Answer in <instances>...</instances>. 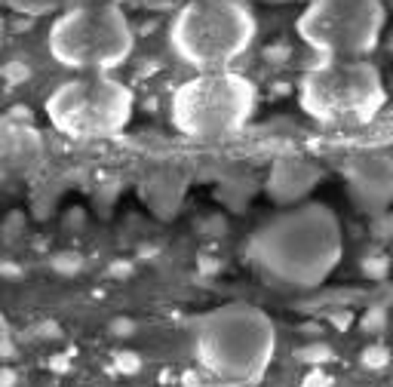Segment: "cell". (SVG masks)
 <instances>
[{
  "label": "cell",
  "instance_id": "6",
  "mask_svg": "<svg viewBox=\"0 0 393 387\" xmlns=\"http://www.w3.org/2000/svg\"><path fill=\"white\" fill-rule=\"evenodd\" d=\"M133 43L129 19L111 3L68 10L50 31V50L56 62L74 71H111L133 56Z\"/></svg>",
  "mask_w": 393,
  "mask_h": 387
},
{
  "label": "cell",
  "instance_id": "15",
  "mask_svg": "<svg viewBox=\"0 0 393 387\" xmlns=\"http://www.w3.org/2000/svg\"><path fill=\"white\" fill-rule=\"evenodd\" d=\"M52 270H59V274H77L80 270V255L74 252H61L52 258Z\"/></svg>",
  "mask_w": 393,
  "mask_h": 387
},
{
  "label": "cell",
  "instance_id": "3",
  "mask_svg": "<svg viewBox=\"0 0 393 387\" xmlns=\"http://www.w3.org/2000/svg\"><path fill=\"white\" fill-rule=\"evenodd\" d=\"M258 22L240 0H191L169 25V46L178 62L197 71H224L255 43Z\"/></svg>",
  "mask_w": 393,
  "mask_h": 387
},
{
  "label": "cell",
  "instance_id": "18",
  "mask_svg": "<svg viewBox=\"0 0 393 387\" xmlns=\"http://www.w3.org/2000/svg\"><path fill=\"white\" fill-rule=\"evenodd\" d=\"M133 329H135V323H133V320H123V317L111 323V332H114V335H129Z\"/></svg>",
  "mask_w": 393,
  "mask_h": 387
},
{
  "label": "cell",
  "instance_id": "2",
  "mask_svg": "<svg viewBox=\"0 0 393 387\" xmlns=\"http://www.w3.org/2000/svg\"><path fill=\"white\" fill-rule=\"evenodd\" d=\"M277 350V329L261 308L231 301L194 323L197 363L227 384H255Z\"/></svg>",
  "mask_w": 393,
  "mask_h": 387
},
{
  "label": "cell",
  "instance_id": "9",
  "mask_svg": "<svg viewBox=\"0 0 393 387\" xmlns=\"http://www.w3.org/2000/svg\"><path fill=\"white\" fill-rule=\"evenodd\" d=\"M350 197L365 212H381L393 200V160L381 154H360L344 166Z\"/></svg>",
  "mask_w": 393,
  "mask_h": 387
},
{
  "label": "cell",
  "instance_id": "12",
  "mask_svg": "<svg viewBox=\"0 0 393 387\" xmlns=\"http://www.w3.org/2000/svg\"><path fill=\"white\" fill-rule=\"evenodd\" d=\"M114 369L123 375H135L142 369V357L135 350H120V354H114Z\"/></svg>",
  "mask_w": 393,
  "mask_h": 387
},
{
  "label": "cell",
  "instance_id": "8",
  "mask_svg": "<svg viewBox=\"0 0 393 387\" xmlns=\"http://www.w3.org/2000/svg\"><path fill=\"white\" fill-rule=\"evenodd\" d=\"M46 114L52 126L71 139H108L133 117V92L114 77L86 74L61 83L46 99Z\"/></svg>",
  "mask_w": 393,
  "mask_h": 387
},
{
  "label": "cell",
  "instance_id": "20",
  "mask_svg": "<svg viewBox=\"0 0 393 387\" xmlns=\"http://www.w3.org/2000/svg\"><path fill=\"white\" fill-rule=\"evenodd\" d=\"M0 274L3 277H19L22 274V268H19L16 261H0Z\"/></svg>",
  "mask_w": 393,
  "mask_h": 387
},
{
  "label": "cell",
  "instance_id": "19",
  "mask_svg": "<svg viewBox=\"0 0 393 387\" xmlns=\"http://www.w3.org/2000/svg\"><path fill=\"white\" fill-rule=\"evenodd\" d=\"M10 117L19 120V123H28V120H31V111H28L25 105H19V108H12V111H10Z\"/></svg>",
  "mask_w": 393,
  "mask_h": 387
},
{
  "label": "cell",
  "instance_id": "11",
  "mask_svg": "<svg viewBox=\"0 0 393 387\" xmlns=\"http://www.w3.org/2000/svg\"><path fill=\"white\" fill-rule=\"evenodd\" d=\"M390 363V350L384 344H372V348L363 350V366L365 369H384Z\"/></svg>",
  "mask_w": 393,
  "mask_h": 387
},
{
  "label": "cell",
  "instance_id": "23",
  "mask_svg": "<svg viewBox=\"0 0 393 387\" xmlns=\"http://www.w3.org/2000/svg\"><path fill=\"white\" fill-rule=\"evenodd\" d=\"M40 335L56 338V335H59V326H56V323H44V326H40Z\"/></svg>",
  "mask_w": 393,
  "mask_h": 387
},
{
  "label": "cell",
  "instance_id": "1",
  "mask_svg": "<svg viewBox=\"0 0 393 387\" xmlns=\"http://www.w3.org/2000/svg\"><path fill=\"white\" fill-rule=\"evenodd\" d=\"M341 255V221L326 203H295L265 221L249 240V261L267 280L289 289L326 283Z\"/></svg>",
  "mask_w": 393,
  "mask_h": 387
},
{
  "label": "cell",
  "instance_id": "4",
  "mask_svg": "<svg viewBox=\"0 0 393 387\" xmlns=\"http://www.w3.org/2000/svg\"><path fill=\"white\" fill-rule=\"evenodd\" d=\"M258 90L240 71H197L169 101L172 126L194 141H218L240 132L255 114Z\"/></svg>",
  "mask_w": 393,
  "mask_h": 387
},
{
  "label": "cell",
  "instance_id": "24",
  "mask_svg": "<svg viewBox=\"0 0 393 387\" xmlns=\"http://www.w3.org/2000/svg\"><path fill=\"white\" fill-rule=\"evenodd\" d=\"M0 329H3V317H0Z\"/></svg>",
  "mask_w": 393,
  "mask_h": 387
},
{
  "label": "cell",
  "instance_id": "5",
  "mask_svg": "<svg viewBox=\"0 0 393 387\" xmlns=\"http://www.w3.org/2000/svg\"><path fill=\"white\" fill-rule=\"evenodd\" d=\"M298 101L320 123H369L387 101V90L369 59H323L301 74Z\"/></svg>",
  "mask_w": 393,
  "mask_h": 387
},
{
  "label": "cell",
  "instance_id": "16",
  "mask_svg": "<svg viewBox=\"0 0 393 387\" xmlns=\"http://www.w3.org/2000/svg\"><path fill=\"white\" fill-rule=\"evenodd\" d=\"M301 387H332V378L323 369H310L305 375V381H301Z\"/></svg>",
  "mask_w": 393,
  "mask_h": 387
},
{
  "label": "cell",
  "instance_id": "7",
  "mask_svg": "<svg viewBox=\"0 0 393 387\" xmlns=\"http://www.w3.org/2000/svg\"><path fill=\"white\" fill-rule=\"evenodd\" d=\"M381 0H310L295 19V34L323 59H365L384 31Z\"/></svg>",
  "mask_w": 393,
  "mask_h": 387
},
{
  "label": "cell",
  "instance_id": "17",
  "mask_svg": "<svg viewBox=\"0 0 393 387\" xmlns=\"http://www.w3.org/2000/svg\"><path fill=\"white\" fill-rule=\"evenodd\" d=\"M16 381H19L16 369L12 366H0V387H16Z\"/></svg>",
  "mask_w": 393,
  "mask_h": 387
},
{
  "label": "cell",
  "instance_id": "14",
  "mask_svg": "<svg viewBox=\"0 0 393 387\" xmlns=\"http://www.w3.org/2000/svg\"><path fill=\"white\" fill-rule=\"evenodd\" d=\"M329 357H332V350H329L326 344H310V348L301 350V359H305V363H310L314 369H320V366L326 363Z\"/></svg>",
  "mask_w": 393,
  "mask_h": 387
},
{
  "label": "cell",
  "instance_id": "13",
  "mask_svg": "<svg viewBox=\"0 0 393 387\" xmlns=\"http://www.w3.org/2000/svg\"><path fill=\"white\" fill-rule=\"evenodd\" d=\"M0 74H3V80H6V83L19 86V83H25V80L31 77V68L25 65V62H6L3 68H0Z\"/></svg>",
  "mask_w": 393,
  "mask_h": 387
},
{
  "label": "cell",
  "instance_id": "10",
  "mask_svg": "<svg viewBox=\"0 0 393 387\" xmlns=\"http://www.w3.org/2000/svg\"><path fill=\"white\" fill-rule=\"evenodd\" d=\"M323 179L320 166L307 160H298V157H289V160H280L277 166L271 169V181H267V194L274 197L282 206H295L298 200L314 191V185Z\"/></svg>",
  "mask_w": 393,
  "mask_h": 387
},
{
  "label": "cell",
  "instance_id": "22",
  "mask_svg": "<svg viewBox=\"0 0 393 387\" xmlns=\"http://www.w3.org/2000/svg\"><path fill=\"white\" fill-rule=\"evenodd\" d=\"M12 354H16V344L10 338H0V357H12Z\"/></svg>",
  "mask_w": 393,
  "mask_h": 387
},
{
  "label": "cell",
  "instance_id": "21",
  "mask_svg": "<svg viewBox=\"0 0 393 387\" xmlns=\"http://www.w3.org/2000/svg\"><path fill=\"white\" fill-rule=\"evenodd\" d=\"M381 323H384L381 310H372V317H365V329H381Z\"/></svg>",
  "mask_w": 393,
  "mask_h": 387
}]
</instances>
